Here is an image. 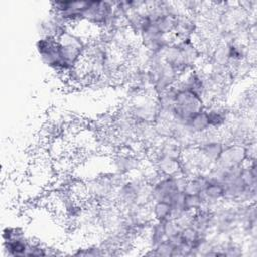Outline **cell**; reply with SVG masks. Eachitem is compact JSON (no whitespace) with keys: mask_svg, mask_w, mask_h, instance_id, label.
I'll use <instances>...</instances> for the list:
<instances>
[{"mask_svg":"<svg viewBox=\"0 0 257 257\" xmlns=\"http://www.w3.org/2000/svg\"><path fill=\"white\" fill-rule=\"evenodd\" d=\"M177 85V84H176ZM206 102L198 94L177 85L172 118L178 124H185L191 117L205 109Z\"/></svg>","mask_w":257,"mask_h":257,"instance_id":"obj_1","label":"cell"},{"mask_svg":"<svg viewBox=\"0 0 257 257\" xmlns=\"http://www.w3.org/2000/svg\"><path fill=\"white\" fill-rule=\"evenodd\" d=\"M187 178L182 174L176 176H162L151 185L153 201L171 202L184 192Z\"/></svg>","mask_w":257,"mask_h":257,"instance_id":"obj_2","label":"cell"},{"mask_svg":"<svg viewBox=\"0 0 257 257\" xmlns=\"http://www.w3.org/2000/svg\"><path fill=\"white\" fill-rule=\"evenodd\" d=\"M35 49L40 57V60L57 72L59 75H63V66L59 50V42L55 37H39L35 43Z\"/></svg>","mask_w":257,"mask_h":257,"instance_id":"obj_3","label":"cell"},{"mask_svg":"<svg viewBox=\"0 0 257 257\" xmlns=\"http://www.w3.org/2000/svg\"><path fill=\"white\" fill-rule=\"evenodd\" d=\"M248 161L246 146L242 143L231 142L225 144V147L214 164L221 169H233L242 167Z\"/></svg>","mask_w":257,"mask_h":257,"instance_id":"obj_4","label":"cell"},{"mask_svg":"<svg viewBox=\"0 0 257 257\" xmlns=\"http://www.w3.org/2000/svg\"><path fill=\"white\" fill-rule=\"evenodd\" d=\"M113 5L114 1H87L82 21L101 29L112 14Z\"/></svg>","mask_w":257,"mask_h":257,"instance_id":"obj_5","label":"cell"},{"mask_svg":"<svg viewBox=\"0 0 257 257\" xmlns=\"http://www.w3.org/2000/svg\"><path fill=\"white\" fill-rule=\"evenodd\" d=\"M109 166L112 171L126 176L138 173L143 167V160L137 157L128 149L125 152H119L110 157Z\"/></svg>","mask_w":257,"mask_h":257,"instance_id":"obj_6","label":"cell"},{"mask_svg":"<svg viewBox=\"0 0 257 257\" xmlns=\"http://www.w3.org/2000/svg\"><path fill=\"white\" fill-rule=\"evenodd\" d=\"M202 17L198 13L184 12L176 17L173 35L175 38H193L202 25Z\"/></svg>","mask_w":257,"mask_h":257,"instance_id":"obj_7","label":"cell"},{"mask_svg":"<svg viewBox=\"0 0 257 257\" xmlns=\"http://www.w3.org/2000/svg\"><path fill=\"white\" fill-rule=\"evenodd\" d=\"M211 128L221 131L229 125L234 114L233 111L221 101H211L205 107Z\"/></svg>","mask_w":257,"mask_h":257,"instance_id":"obj_8","label":"cell"},{"mask_svg":"<svg viewBox=\"0 0 257 257\" xmlns=\"http://www.w3.org/2000/svg\"><path fill=\"white\" fill-rule=\"evenodd\" d=\"M66 28V23L60 18L59 15L52 11H49L48 15L42 17L36 25L39 37L57 38Z\"/></svg>","mask_w":257,"mask_h":257,"instance_id":"obj_9","label":"cell"},{"mask_svg":"<svg viewBox=\"0 0 257 257\" xmlns=\"http://www.w3.org/2000/svg\"><path fill=\"white\" fill-rule=\"evenodd\" d=\"M152 164L162 176H176L181 174V157L168 155H153Z\"/></svg>","mask_w":257,"mask_h":257,"instance_id":"obj_10","label":"cell"},{"mask_svg":"<svg viewBox=\"0 0 257 257\" xmlns=\"http://www.w3.org/2000/svg\"><path fill=\"white\" fill-rule=\"evenodd\" d=\"M199 233L204 236H209L214 233L215 218L214 212L210 209H200L193 213L192 224Z\"/></svg>","mask_w":257,"mask_h":257,"instance_id":"obj_11","label":"cell"},{"mask_svg":"<svg viewBox=\"0 0 257 257\" xmlns=\"http://www.w3.org/2000/svg\"><path fill=\"white\" fill-rule=\"evenodd\" d=\"M224 147H225V143L222 140H216V141L202 143L196 146L195 148L208 163H210L211 165H214L219 159Z\"/></svg>","mask_w":257,"mask_h":257,"instance_id":"obj_12","label":"cell"},{"mask_svg":"<svg viewBox=\"0 0 257 257\" xmlns=\"http://www.w3.org/2000/svg\"><path fill=\"white\" fill-rule=\"evenodd\" d=\"M31 238L26 237L17 240L3 241V255L10 257L27 256Z\"/></svg>","mask_w":257,"mask_h":257,"instance_id":"obj_13","label":"cell"},{"mask_svg":"<svg viewBox=\"0 0 257 257\" xmlns=\"http://www.w3.org/2000/svg\"><path fill=\"white\" fill-rule=\"evenodd\" d=\"M182 125H184L191 134H193L195 136L211 128L209 125L208 116H207L205 109H203L200 112H198L197 114H195L185 124H182Z\"/></svg>","mask_w":257,"mask_h":257,"instance_id":"obj_14","label":"cell"},{"mask_svg":"<svg viewBox=\"0 0 257 257\" xmlns=\"http://www.w3.org/2000/svg\"><path fill=\"white\" fill-rule=\"evenodd\" d=\"M153 220L165 222L172 218V206L166 201H153L150 205Z\"/></svg>","mask_w":257,"mask_h":257,"instance_id":"obj_15","label":"cell"},{"mask_svg":"<svg viewBox=\"0 0 257 257\" xmlns=\"http://www.w3.org/2000/svg\"><path fill=\"white\" fill-rule=\"evenodd\" d=\"M71 255H74V256H101V255H104V252L99 243H97V244L88 243V244L81 245L80 247L74 249V251L71 252Z\"/></svg>","mask_w":257,"mask_h":257,"instance_id":"obj_16","label":"cell"},{"mask_svg":"<svg viewBox=\"0 0 257 257\" xmlns=\"http://www.w3.org/2000/svg\"><path fill=\"white\" fill-rule=\"evenodd\" d=\"M184 208L187 212L194 213L202 208V199L200 194H188L184 192Z\"/></svg>","mask_w":257,"mask_h":257,"instance_id":"obj_17","label":"cell"},{"mask_svg":"<svg viewBox=\"0 0 257 257\" xmlns=\"http://www.w3.org/2000/svg\"><path fill=\"white\" fill-rule=\"evenodd\" d=\"M25 230L20 226H5L2 230L3 241H11L26 238Z\"/></svg>","mask_w":257,"mask_h":257,"instance_id":"obj_18","label":"cell"}]
</instances>
